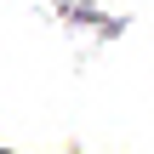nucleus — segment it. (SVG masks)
Returning <instances> with one entry per match:
<instances>
[]
</instances>
